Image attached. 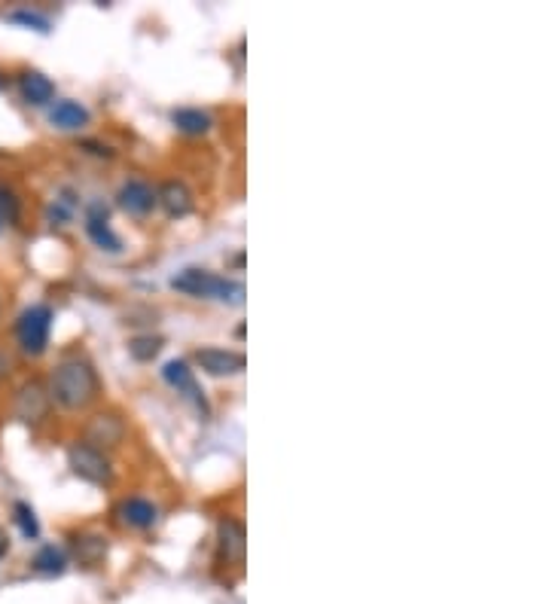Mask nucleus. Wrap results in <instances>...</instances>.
<instances>
[{"mask_svg": "<svg viewBox=\"0 0 549 604\" xmlns=\"http://www.w3.org/2000/svg\"><path fill=\"white\" fill-rule=\"evenodd\" d=\"M101 391V379L92 367V360H86L83 354H71L52 370L49 379V397L68 412H80L86 406H92L98 400Z\"/></svg>", "mask_w": 549, "mask_h": 604, "instance_id": "f257e3e1", "label": "nucleus"}, {"mask_svg": "<svg viewBox=\"0 0 549 604\" xmlns=\"http://www.w3.org/2000/svg\"><path fill=\"white\" fill-rule=\"evenodd\" d=\"M171 287L193 296V299H220V302H232V306L244 302V284L241 281L214 275L208 269H183L171 278Z\"/></svg>", "mask_w": 549, "mask_h": 604, "instance_id": "f03ea898", "label": "nucleus"}, {"mask_svg": "<svg viewBox=\"0 0 549 604\" xmlns=\"http://www.w3.org/2000/svg\"><path fill=\"white\" fill-rule=\"evenodd\" d=\"M52 309L46 302H37V306L25 309L16 321V339L22 354L28 357H40L49 348V330H52Z\"/></svg>", "mask_w": 549, "mask_h": 604, "instance_id": "7ed1b4c3", "label": "nucleus"}, {"mask_svg": "<svg viewBox=\"0 0 549 604\" xmlns=\"http://www.w3.org/2000/svg\"><path fill=\"white\" fill-rule=\"evenodd\" d=\"M68 464H71V470H74L80 479L92 482V486H110V482H113V464H110V458H107L104 452L86 446V443L71 446Z\"/></svg>", "mask_w": 549, "mask_h": 604, "instance_id": "20e7f679", "label": "nucleus"}, {"mask_svg": "<svg viewBox=\"0 0 549 604\" xmlns=\"http://www.w3.org/2000/svg\"><path fill=\"white\" fill-rule=\"evenodd\" d=\"M49 406H52V397H49L46 382H40V379L22 382L13 397V412L19 421H25V425H40V421L49 415Z\"/></svg>", "mask_w": 549, "mask_h": 604, "instance_id": "39448f33", "label": "nucleus"}, {"mask_svg": "<svg viewBox=\"0 0 549 604\" xmlns=\"http://www.w3.org/2000/svg\"><path fill=\"white\" fill-rule=\"evenodd\" d=\"M162 379L177 391V394H183L187 397L199 412H202V418H211V403H208V397H205V391L199 388V382H196V373L190 370V364L187 360H168V364L162 367Z\"/></svg>", "mask_w": 549, "mask_h": 604, "instance_id": "423d86ee", "label": "nucleus"}, {"mask_svg": "<svg viewBox=\"0 0 549 604\" xmlns=\"http://www.w3.org/2000/svg\"><path fill=\"white\" fill-rule=\"evenodd\" d=\"M129 428L116 412H95L86 425V446L98 449V452H110L119 449L122 440H126Z\"/></svg>", "mask_w": 549, "mask_h": 604, "instance_id": "0eeeda50", "label": "nucleus"}, {"mask_svg": "<svg viewBox=\"0 0 549 604\" xmlns=\"http://www.w3.org/2000/svg\"><path fill=\"white\" fill-rule=\"evenodd\" d=\"M196 364L208 376H238L248 367V360H244L241 351H229V348H199Z\"/></svg>", "mask_w": 549, "mask_h": 604, "instance_id": "6e6552de", "label": "nucleus"}, {"mask_svg": "<svg viewBox=\"0 0 549 604\" xmlns=\"http://www.w3.org/2000/svg\"><path fill=\"white\" fill-rule=\"evenodd\" d=\"M244 547H248V531L235 516H223L217 522V550L220 559L229 565H241L244 562Z\"/></svg>", "mask_w": 549, "mask_h": 604, "instance_id": "1a4fd4ad", "label": "nucleus"}, {"mask_svg": "<svg viewBox=\"0 0 549 604\" xmlns=\"http://www.w3.org/2000/svg\"><path fill=\"white\" fill-rule=\"evenodd\" d=\"M116 202H119L122 211H129L132 217H147L156 208V190L147 184V180L132 177V180H126V184L119 187Z\"/></svg>", "mask_w": 549, "mask_h": 604, "instance_id": "9d476101", "label": "nucleus"}, {"mask_svg": "<svg viewBox=\"0 0 549 604\" xmlns=\"http://www.w3.org/2000/svg\"><path fill=\"white\" fill-rule=\"evenodd\" d=\"M107 217H110V211L101 202H92L89 211H86V235L95 241V248H101L107 254H119L122 251V238L110 229Z\"/></svg>", "mask_w": 549, "mask_h": 604, "instance_id": "9b49d317", "label": "nucleus"}, {"mask_svg": "<svg viewBox=\"0 0 549 604\" xmlns=\"http://www.w3.org/2000/svg\"><path fill=\"white\" fill-rule=\"evenodd\" d=\"M116 519L135 531H150L159 522V507L147 498H126L116 504Z\"/></svg>", "mask_w": 549, "mask_h": 604, "instance_id": "f8f14e48", "label": "nucleus"}, {"mask_svg": "<svg viewBox=\"0 0 549 604\" xmlns=\"http://www.w3.org/2000/svg\"><path fill=\"white\" fill-rule=\"evenodd\" d=\"M156 205L168 217H187V214H193L196 199L187 184H180V180H165V184L156 190Z\"/></svg>", "mask_w": 549, "mask_h": 604, "instance_id": "ddd939ff", "label": "nucleus"}, {"mask_svg": "<svg viewBox=\"0 0 549 604\" xmlns=\"http://www.w3.org/2000/svg\"><path fill=\"white\" fill-rule=\"evenodd\" d=\"M89 119H92L89 107H83V104L74 101V98L55 101V107L49 110V123L58 126V129H65V132H77V129L89 126Z\"/></svg>", "mask_w": 549, "mask_h": 604, "instance_id": "4468645a", "label": "nucleus"}, {"mask_svg": "<svg viewBox=\"0 0 549 604\" xmlns=\"http://www.w3.org/2000/svg\"><path fill=\"white\" fill-rule=\"evenodd\" d=\"M171 123H174L177 132L199 138V135H208L214 129V116L208 110H202V107H177L171 113Z\"/></svg>", "mask_w": 549, "mask_h": 604, "instance_id": "2eb2a0df", "label": "nucleus"}, {"mask_svg": "<svg viewBox=\"0 0 549 604\" xmlns=\"http://www.w3.org/2000/svg\"><path fill=\"white\" fill-rule=\"evenodd\" d=\"M19 92L28 104L43 107L46 101L55 98V83L40 71H25V74H19Z\"/></svg>", "mask_w": 549, "mask_h": 604, "instance_id": "dca6fc26", "label": "nucleus"}, {"mask_svg": "<svg viewBox=\"0 0 549 604\" xmlns=\"http://www.w3.org/2000/svg\"><path fill=\"white\" fill-rule=\"evenodd\" d=\"M74 556H77L80 565L95 568L107 556V537H101V534H80L74 540Z\"/></svg>", "mask_w": 549, "mask_h": 604, "instance_id": "f3484780", "label": "nucleus"}, {"mask_svg": "<svg viewBox=\"0 0 549 604\" xmlns=\"http://www.w3.org/2000/svg\"><path fill=\"white\" fill-rule=\"evenodd\" d=\"M31 565H34L37 574L58 577V574H65V568H68V556H65V550H58V547H52V543H46V547L37 550Z\"/></svg>", "mask_w": 549, "mask_h": 604, "instance_id": "a211bd4d", "label": "nucleus"}, {"mask_svg": "<svg viewBox=\"0 0 549 604\" xmlns=\"http://www.w3.org/2000/svg\"><path fill=\"white\" fill-rule=\"evenodd\" d=\"M80 208V199H77V193L74 190H61L58 193V199L49 205V220H52V226H65L71 217H74V211Z\"/></svg>", "mask_w": 549, "mask_h": 604, "instance_id": "6ab92c4d", "label": "nucleus"}, {"mask_svg": "<svg viewBox=\"0 0 549 604\" xmlns=\"http://www.w3.org/2000/svg\"><path fill=\"white\" fill-rule=\"evenodd\" d=\"M13 516H16V525L22 528V534H25L28 540H37V537H40V522H37V513H34L31 504L16 501V504H13Z\"/></svg>", "mask_w": 549, "mask_h": 604, "instance_id": "aec40b11", "label": "nucleus"}, {"mask_svg": "<svg viewBox=\"0 0 549 604\" xmlns=\"http://www.w3.org/2000/svg\"><path fill=\"white\" fill-rule=\"evenodd\" d=\"M162 339L159 336H135L132 342H129V354L135 357V360H141V364H147V360H153L159 351H162Z\"/></svg>", "mask_w": 549, "mask_h": 604, "instance_id": "412c9836", "label": "nucleus"}, {"mask_svg": "<svg viewBox=\"0 0 549 604\" xmlns=\"http://www.w3.org/2000/svg\"><path fill=\"white\" fill-rule=\"evenodd\" d=\"M0 217L10 220V223H19V217H22V202H19V196H16L10 187H4V184H0Z\"/></svg>", "mask_w": 549, "mask_h": 604, "instance_id": "4be33fe9", "label": "nucleus"}, {"mask_svg": "<svg viewBox=\"0 0 549 604\" xmlns=\"http://www.w3.org/2000/svg\"><path fill=\"white\" fill-rule=\"evenodd\" d=\"M10 22H16V25H25V28H34V31H49V19L46 16H40V13H31V10H16V13H10Z\"/></svg>", "mask_w": 549, "mask_h": 604, "instance_id": "5701e85b", "label": "nucleus"}, {"mask_svg": "<svg viewBox=\"0 0 549 604\" xmlns=\"http://www.w3.org/2000/svg\"><path fill=\"white\" fill-rule=\"evenodd\" d=\"M80 150L92 153V156H101V159H113V147L101 144V141H92V138H83L80 141Z\"/></svg>", "mask_w": 549, "mask_h": 604, "instance_id": "b1692460", "label": "nucleus"}, {"mask_svg": "<svg viewBox=\"0 0 549 604\" xmlns=\"http://www.w3.org/2000/svg\"><path fill=\"white\" fill-rule=\"evenodd\" d=\"M7 553H10V534H7V528H0V559Z\"/></svg>", "mask_w": 549, "mask_h": 604, "instance_id": "393cba45", "label": "nucleus"}, {"mask_svg": "<svg viewBox=\"0 0 549 604\" xmlns=\"http://www.w3.org/2000/svg\"><path fill=\"white\" fill-rule=\"evenodd\" d=\"M4 370H7V360H4V354H0V376H4Z\"/></svg>", "mask_w": 549, "mask_h": 604, "instance_id": "a878e982", "label": "nucleus"}, {"mask_svg": "<svg viewBox=\"0 0 549 604\" xmlns=\"http://www.w3.org/2000/svg\"><path fill=\"white\" fill-rule=\"evenodd\" d=\"M0 229H4V217H0Z\"/></svg>", "mask_w": 549, "mask_h": 604, "instance_id": "bb28decb", "label": "nucleus"}, {"mask_svg": "<svg viewBox=\"0 0 549 604\" xmlns=\"http://www.w3.org/2000/svg\"><path fill=\"white\" fill-rule=\"evenodd\" d=\"M4 83H7V80H0V89H4Z\"/></svg>", "mask_w": 549, "mask_h": 604, "instance_id": "cd10ccee", "label": "nucleus"}]
</instances>
